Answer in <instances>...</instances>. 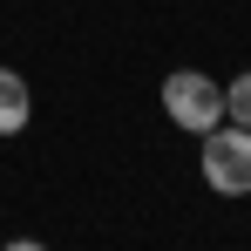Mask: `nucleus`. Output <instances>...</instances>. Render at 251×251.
Segmentation results:
<instances>
[{
  "label": "nucleus",
  "instance_id": "nucleus-1",
  "mask_svg": "<svg viewBox=\"0 0 251 251\" xmlns=\"http://www.w3.org/2000/svg\"><path fill=\"white\" fill-rule=\"evenodd\" d=\"M163 116L183 129V136L217 129V123H224V82L204 75V68H176V75H163Z\"/></svg>",
  "mask_w": 251,
  "mask_h": 251
},
{
  "label": "nucleus",
  "instance_id": "nucleus-2",
  "mask_svg": "<svg viewBox=\"0 0 251 251\" xmlns=\"http://www.w3.org/2000/svg\"><path fill=\"white\" fill-rule=\"evenodd\" d=\"M204 150H197V170H204V183L217 197H251V129L238 123H217L197 136Z\"/></svg>",
  "mask_w": 251,
  "mask_h": 251
},
{
  "label": "nucleus",
  "instance_id": "nucleus-3",
  "mask_svg": "<svg viewBox=\"0 0 251 251\" xmlns=\"http://www.w3.org/2000/svg\"><path fill=\"white\" fill-rule=\"evenodd\" d=\"M27 123H34V88H27V75L0 68V136H21Z\"/></svg>",
  "mask_w": 251,
  "mask_h": 251
},
{
  "label": "nucleus",
  "instance_id": "nucleus-4",
  "mask_svg": "<svg viewBox=\"0 0 251 251\" xmlns=\"http://www.w3.org/2000/svg\"><path fill=\"white\" fill-rule=\"evenodd\" d=\"M224 123L251 129V68H245V75H231V88H224Z\"/></svg>",
  "mask_w": 251,
  "mask_h": 251
},
{
  "label": "nucleus",
  "instance_id": "nucleus-5",
  "mask_svg": "<svg viewBox=\"0 0 251 251\" xmlns=\"http://www.w3.org/2000/svg\"><path fill=\"white\" fill-rule=\"evenodd\" d=\"M7 251H48V245H41V238H14Z\"/></svg>",
  "mask_w": 251,
  "mask_h": 251
}]
</instances>
